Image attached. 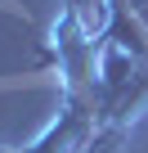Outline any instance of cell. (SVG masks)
<instances>
[]
</instances>
